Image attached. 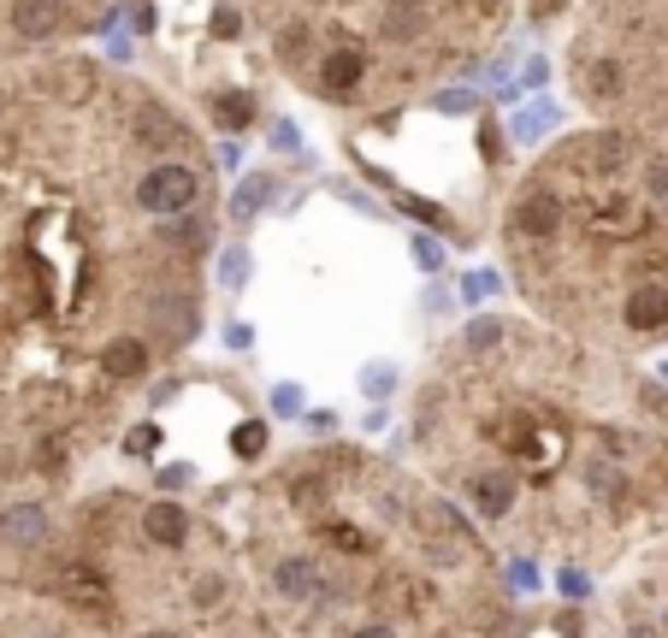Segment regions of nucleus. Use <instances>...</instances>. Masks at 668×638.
Masks as SVG:
<instances>
[{"label":"nucleus","mask_w":668,"mask_h":638,"mask_svg":"<svg viewBox=\"0 0 668 638\" xmlns=\"http://www.w3.org/2000/svg\"><path fill=\"white\" fill-rule=\"evenodd\" d=\"M414 260H420L426 272H438V267H444V249H438L432 237H414Z\"/></svg>","instance_id":"ddd939ff"},{"label":"nucleus","mask_w":668,"mask_h":638,"mask_svg":"<svg viewBox=\"0 0 668 638\" xmlns=\"http://www.w3.org/2000/svg\"><path fill=\"white\" fill-rule=\"evenodd\" d=\"M621 627L628 638H668V539L621 586Z\"/></svg>","instance_id":"20e7f679"},{"label":"nucleus","mask_w":668,"mask_h":638,"mask_svg":"<svg viewBox=\"0 0 668 638\" xmlns=\"http://www.w3.org/2000/svg\"><path fill=\"white\" fill-rule=\"evenodd\" d=\"M272 149H279V154L290 149V154H296V149H302V137H296V125H272Z\"/></svg>","instance_id":"4468645a"},{"label":"nucleus","mask_w":668,"mask_h":638,"mask_svg":"<svg viewBox=\"0 0 668 638\" xmlns=\"http://www.w3.org/2000/svg\"><path fill=\"white\" fill-rule=\"evenodd\" d=\"M213 125H220V130H249L255 125V95L249 90L213 95Z\"/></svg>","instance_id":"9d476101"},{"label":"nucleus","mask_w":668,"mask_h":638,"mask_svg":"<svg viewBox=\"0 0 668 638\" xmlns=\"http://www.w3.org/2000/svg\"><path fill=\"white\" fill-rule=\"evenodd\" d=\"M220 279H225L231 290H237L243 279H249V249H231V255L220 260Z\"/></svg>","instance_id":"f8f14e48"},{"label":"nucleus","mask_w":668,"mask_h":638,"mask_svg":"<svg viewBox=\"0 0 668 638\" xmlns=\"http://www.w3.org/2000/svg\"><path fill=\"white\" fill-rule=\"evenodd\" d=\"M249 562L279 638H515L468 509L355 444L296 449L260 478Z\"/></svg>","instance_id":"f03ea898"},{"label":"nucleus","mask_w":668,"mask_h":638,"mask_svg":"<svg viewBox=\"0 0 668 638\" xmlns=\"http://www.w3.org/2000/svg\"><path fill=\"white\" fill-rule=\"evenodd\" d=\"M633 130H579L556 142L544 178L562 190V225L544 249L509 255L520 296L550 331L603 355L668 343V213L638 184Z\"/></svg>","instance_id":"7ed1b4c3"},{"label":"nucleus","mask_w":668,"mask_h":638,"mask_svg":"<svg viewBox=\"0 0 668 638\" xmlns=\"http://www.w3.org/2000/svg\"><path fill=\"white\" fill-rule=\"evenodd\" d=\"M414 449L473 527L562 574L668 532V385L562 331L468 319L420 379Z\"/></svg>","instance_id":"f257e3e1"},{"label":"nucleus","mask_w":668,"mask_h":638,"mask_svg":"<svg viewBox=\"0 0 668 638\" xmlns=\"http://www.w3.org/2000/svg\"><path fill=\"white\" fill-rule=\"evenodd\" d=\"M491 290H497V279H491V272H473V279H468V296H491Z\"/></svg>","instance_id":"2eb2a0df"},{"label":"nucleus","mask_w":668,"mask_h":638,"mask_svg":"<svg viewBox=\"0 0 668 638\" xmlns=\"http://www.w3.org/2000/svg\"><path fill=\"white\" fill-rule=\"evenodd\" d=\"M220 166H231V172L243 166V142H225V149H220Z\"/></svg>","instance_id":"dca6fc26"},{"label":"nucleus","mask_w":668,"mask_h":638,"mask_svg":"<svg viewBox=\"0 0 668 638\" xmlns=\"http://www.w3.org/2000/svg\"><path fill=\"white\" fill-rule=\"evenodd\" d=\"M473 7H479V0H473Z\"/></svg>","instance_id":"f3484780"},{"label":"nucleus","mask_w":668,"mask_h":638,"mask_svg":"<svg viewBox=\"0 0 668 638\" xmlns=\"http://www.w3.org/2000/svg\"><path fill=\"white\" fill-rule=\"evenodd\" d=\"M556 125H562L556 101H532V107H520V113H515V142H520V149H532V142L550 137Z\"/></svg>","instance_id":"6e6552de"},{"label":"nucleus","mask_w":668,"mask_h":638,"mask_svg":"<svg viewBox=\"0 0 668 638\" xmlns=\"http://www.w3.org/2000/svg\"><path fill=\"white\" fill-rule=\"evenodd\" d=\"M272 190H279L272 172H249V178L237 184V196H231V213H237V220H255V213L272 201Z\"/></svg>","instance_id":"1a4fd4ad"},{"label":"nucleus","mask_w":668,"mask_h":638,"mask_svg":"<svg viewBox=\"0 0 668 638\" xmlns=\"http://www.w3.org/2000/svg\"><path fill=\"white\" fill-rule=\"evenodd\" d=\"M130 201L149 220H184V213H196L208 201V178L196 166H184V160H160V166H149L130 184Z\"/></svg>","instance_id":"39448f33"},{"label":"nucleus","mask_w":668,"mask_h":638,"mask_svg":"<svg viewBox=\"0 0 668 638\" xmlns=\"http://www.w3.org/2000/svg\"><path fill=\"white\" fill-rule=\"evenodd\" d=\"M308 42H314V31H308V19H290V24H279V60L284 66H308Z\"/></svg>","instance_id":"9b49d317"},{"label":"nucleus","mask_w":668,"mask_h":638,"mask_svg":"<svg viewBox=\"0 0 668 638\" xmlns=\"http://www.w3.org/2000/svg\"><path fill=\"white\" fill-rule=\"evenodd\" d=\"M0 638H90V627L71 621L60 603L36 598V591L0 586Z\"/></svg>","instance_id":"423d86ee"},{"label":"nucleus","mask_w":668,"mask_h":638,"mask_svg":"<svg viewBox=\"0 0 668 638\" xmlns=\"http://www.w3.org/2000/svg\"><path fill=\"white\" fill-rule=\"evenodd\" d=\"M314 90L319 95H355L361 83H367V54L355 48V42H338V48H326L314 60Z\"/></svg>","instance_id":"0eeeda50"}]
</instances>
